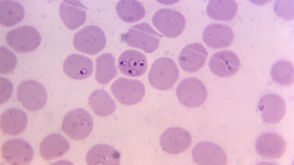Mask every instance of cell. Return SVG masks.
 Segmentation results:
<instances>
[{
	"label": "cell",
	"mask_w": 294,
	"mask_h": 165,
	"mask_svg": "<svg viewBox=\"0 0 294 165\" xmlns=\"http://www.w3.org/2000/svg\"><path fill=\"white\" fill-rule=\"evenodd\" d=\"M208 54L200 43L189 44L182 49L178 60L181 67L184 71L193 72L198 70L204 65Z\"/></svg>",
	"instance_id": "cell-18"
},
{
	"label": "cell",
	"mask_w": 294,
	"mask_h": 165,
	"mask_svg": "<svg viewBox=\"0 0 294 165\" xmlns=\"http://www.w3.org/2000/svg\"><path fill=\"white\" fill-rule=\"evenodd\" d=\"M118 66L123 74L131 77H138L143 75L148 66L147 58L143 53L135 50H128L123 52L119 56Z\"/></svg>",
	"instance_id": "cell-16"
},
{
	"label": "cell",
	"mask_w": 294,
	"mask_h": 165,
	"mask_svg": "<svg viewBox=\"0 0 294 165\" xmlns=\"http://www.w3.org/2000/svg\"><path fill=\"white\" fill-rule=\"evenodd\" d=\"M95 77L96 81L102 85H106L117 74L115 59L111 53H104L96 60Z\"/></svg>",
	"instance_id": "cell-27"
},
{
	"label": "cell",
	"mask_w": 294,
	"mask_h": 165,
	"mask_svg": "<svg viewBox=\"0 0 294 165\" xmlns=\"http://www.w3.org/2000/svg\"><path fill=\"white\" fill-rule=\"evenodd\" d=\"M194 162L198 165H226L227 160L226 153L218 145L208 142L197 144L192 151Z\"/></svg>",
	"instance_id": "cell-12"
},
{
	"label": "cell",
	"mask_w": 294,
	"mask_h": 165,
	"mask_svg": "<svg viewBox=\"0 0 294 165\" xmlns=\"http://www.w3.org/2000/svg\"><path fill=\"white\" fill-rule=\"evenodd\" d=\"M84 6L79 0H63L61 3L59 12L60 17L69 29L75 30L84 24L86 19Z\"/></svg>",
	"instance_id": "cell-19"
},
{
	"label": "cell",
	"mask_w": 294,
	"mask_h": 165,
	"mask_svg": "<svg viewBox=\"0 0 294 165\" xmlns=\"http://www.w3.org/2000/svg\"><path fill=\"white\" fill-rule=\"evenodd\" d=\"M258 109L261 111L260 117L263 121L268 124L279 123L286 112V105L283 99L278 95L269 94L260 99Z\"/></svg>",
	"instance_id": "cell-15"
},
{
	"label": "cell",
	"mask_w": 294,
	"mask_h": 165,
	"mask_svg": "<svg viewBox=\"0 0 294 165\" xmlns=\"http://www.w3.org/2000/svg\"><path fill=\"white\" fill-rule=\"evenodd\" d=\"M192 139L189 132L179 127H172L166 130L161 135L160 143L166 152L176 155L185 151L190 146Z\"/></svg>",
	"instance_id": "cell-11"
},
{
	"label": "cell",
	"mask_w": 294,
	"mask_h": 165,
	"mask_svg": "<svg viewBox=\"0 0 294 165\" xmlns=\"http://www.w3.org/2000/svg\"><path fill=\"white\" fill-rule=\"evenodd\" d=\"M89 104L96 115L104 117L112 114L115 111L116 105L108 93L103 89L94 90L90 95Z\"/></svg>",
	"instance_id": "cell-26"
},
{
	"label": "cell",
	"mask_w": 294,
	"mask_h": 165,
	"mask_svg": "<svg viewBox=\"0 0 294 165\" xmlns=\"http://www.w3.org/2000/svg\"><path fill=\"white\" fill-rule=\"evenodd\" d=\"M234 38V32L230 26L219 23L209 24L205 28L202 34L204 43L213 49L229 47Z\"/></svg>",
	"instance_id": "cell-17"
},
{
	"label": "cell",
	"mask_w": 294,
	"mask_h": 165,
	"mask_svg": "<svg viewBox=\"0 0 294 165\" xmlns=\"http://www.w3.org/2000/svg\"><path fill=\"white\" fill-rule=\"evenodd\" d=\"M179 76L177 66L171 58L162 57L152 64L148 74L149 82L154 88L165 90L172 87Z\"/></svg>",
	"instance_id": "cell-1"
},
{
	"label": "cell",
	"mask_w": 294,
	"mask_h": 165,
	"mask_svg": "<svg viewBox=\"0 0 294 165\" xmlns=\"http://www.w3.org/2000/svg\"><path fill=\"white\" fill-rule=\"evenodd\" d=\"M63 68L69 77L76 80L87 78L92 74L93 63L90 58L77 54H70L65 60Z\"/></svg>",
	"instance_id": "cell-20"
},
{
	"label": "cell",
	"mask_w": 294,
	"mask_h": 165,
	"mask_svg": "<svg viewBox=\"0 0 294 165\" xmlns=\"http://www.w3.org/2000/svg\"><path fill=\"white\" fill-rule=\"evenodd\" d=\"M162 37L149 24L142 23L131 27L125 34L124 39L129 46L150 53L158 48Z\"/></svg>",
	"instance_id": "cell-3"
},
{
	"label": "cell",
	"mask_w": 294,
	"mask_h": 165,
	"mask_svg": "<svg viewBox=\"0 0 294 165\" xmlns=\"http://www.w3.org/2000/svg\"><path fill=\"white\" fill-rule=\"evenodd\" d=\"M120 155L113 147L104 144L96 145L87 152L86 160L87 165H119Z\"/></svg>",
	"instance_id": "cell-23"
},
{
	"label": "cell",
	"mask_w": 294,
	"mask_h": 165,
	"mask_svg": "<svg viewBox=\"0 0 294 165\" xmlns=\"http://www.w3.org/2000/svg\"><path fill=\"white\" fill-rule=\"evenodd\" d=\"M286 143L279 134L269 132L262 133L256 141L258 154L262 158L274 160L281 158L286 149Z\"/></svg>",
	"instance_id": "cell-14"
},
{
	"label": "cell",
	"mask_w": 294,
	"mask_h": 165,
	"mask_svg": "<svg viewBox=\"0 0 294 165\" xmlns=\"http://www.w3.org/2000/svg\"><path fill=\"white\" fill-rule=\"evenodd\" d=\"M237 56L230 50H223L214 53L210 57L209 66L215 75L221 77L231 76L236 73L241 66Z\"/></svg>",
	"instance_id": "cell-13"
},
{
	"label": "cell",
	"mask_w": 294,
	"mask_h": 165,
	"mask_svg": "<svg viewBox=\"0 0 294 165\" xmlns=\"http://www.w3.org/2000/svg\"><path fill=\"white\" fill-rule=\"evenodd\" d=\"M152 23L165 36L173 38L179 36L184 28L185 20L180 12L167 8L160 9L153 15Z\"/></svg>",
	"instance_id": "cell-8"
},
{
	"label": "cell",
	"mask_w": 294,
	"mask_h": 165,
	"mask_svg": "<svg viewBox=\"0 0 294 165\" xmlns=\"http://www.w3.org/2000/svg\"><path fill=\"white\" fill-rule=\"evenodd\" d=\"M41 36L38 31L29 25L21 26L9 31L5 36L7 44L15 52L26 53L35 50L40 44Z\"/></svg>",
	"instance_id": "cell-5"
},
{
	"label": "cell",
	"mask_w": 294,
	"mask_h": 165,
	"mask_svg": "<svg viewBox=\"0 0 294 165\" xmlns=\"http://www.w3.org/2000/svg\"><path fill=\"white\" fill-rule=\"evenodd\" d=\"M69 148L68 141L63 136L53 133L45 138L40 144V153L44 160L49 161L61 157Z\"/></svg>",
	"instance_id": "cell-21"
},
{
	"label": "cell",
	"mask_w": 294,
	"mask_h": 165,
	"mask_svg": "<svg viewBox=\"0 0 294 165\" xmlns=\"http://www.w3.org/2000/svg\"><path fill=\"white\" fill-rule=\"evenodd\" d=\"M0 73L7 74L13 71L17 63L15 54L7 48L1 46L0 48Z\"/></svg>",
	"instance_id": "cell-30"
},
{
	"label": "cell",
	"mask_w": 294,
	"mask_h": 165,
	"mask_svg": "<svg viewBox=\"0 0 294 165\" xmlns=\"http://www.w3.org/2000/svg\"><path fill=\"white\" fill-rule=\"evenodd\" d=\"M106 38L105 34L99 27L90 25L86 26L76 33L73 44L79 51L90 55H94L105 47Z\"/></svg>",
	"instance_id": "cell-4"
},
{
	"label": "cell",
	"mask_w": 294,
	"mask_h": 165,
	"mask_svg": "<svg viewBox=\"0 0 294 165\" xmlns=\"http://www.w3.org/2000/svg\"><path fill=\"white\" fill-rule=\"evenodd\" d=\"M294 0H276L273 8L275 13L280 17L287 20L294 18Z\"/></svg>",
	"instance_id": "cell-31"
},
{
	"label": "cell",
	"mask_w": 294,
	"mask_h": 165,
	"mask_svg": "<svg viewBox=\"0 0 294 165\" xmlns=\"http://www.w3.org/2000/svg\"><path fill=\"white\" fill-rule=\"evenodd\" d=\"M13 91V86L8 79L0 78V105L7 102L11 98Z\"/></svg>",
	"instance_id": "cell-32"
},
{
	"label": "cell",
	"mask_w": 294,
	"mask_h": 165,
	"mask_svg": "<svg viewBox=\"0 0 294 165\" xmlns=\"http://www.w3.org/2000/svg\"><path fill=\"white\" fill-rule=\"evenodd\" d=\"M115 9L119 18L128 23L139 21L144 17L146 14L144 7L137 0H120L117 3Z\"/></svg>",
	"instance_id": "cell-28"
},
{
	"label": "cell",
	"mask_w": 294,
	"mask_h": 165,
	"mask_svg": "<svg viewBox=\"0 0 294 165\" xmlns=\"http://www.w3.org/2000/svg\"><path fill=\"white\" fill-rule=\"evenodd\" d=\"M93 126V121L90 114L84 109L78 108L69 111L65 115L61 127L69 138L80 140L89 136Z\"/></svg>",
	"instance_id": "cell-2"
},
{
	"label": "cell",
	"mask_w": 294,
	"mask_h": 165,
	"mask_svg": "<svg viewBox=\"0 0 294 165\" xmlns=\"http://www.w3.org/2000/svg\"><path fill=\"white\" fill-rule=\"evenodd\" d=\"M111 92L121 103L131 105L141 101L144 97L145 89L143 83L140 81L120 77L112 84Z\"/></svg>",
	"instance_id": "cell-9"
},
{
	"label": "cell",
	"mask_w": 294,
	"mask_h": 165,
	"mask_svg": "<svg viewBox=\"0 0 294 165\" xmlns=\"http://www.w3.org/2000/svg\"><path fill=\"white\" fill-rule=\"evenodd\" d=\"M25 9L18 1H0V23L6 27L13 26L21 22L25 16Z\"/></svg>",
	"instance_id": "cell-25"
},
{
	"label": "cell",
	"mask_w": 294,
	"mask_h": 165,
	"mask_svg": "<svg viewBox=\"0 0 294 165\" xmlns=\"http://www.w3.org/2000/svg\"><path fill=\"white\" fill-rule=\"evenodd\" d=\"M176 93L179 102L188 107H198L202 105L207 96V91L199 79L190 77L183 79L177 86Z\"/></svg>",
	"instance_id": "cell-7"
},
{
	"label": "cell",
	"mask_w": 294,
	"mask_h": 165,
	"mask_svg": "<svg viewBox=\"0 0 294 165\" xmlns=\"http://www.w3.org/2000/svg\"><path fill=\"white\" fill-rule=\"evenodd\" d=\"M271 76L278 84L285 86H291L294 82V68L290 61L281 60L275 63L272 66Z\"/></svg>",
	"instance_id": "cell-29"
},
{
	"label": "cell",
	"mask_w": 294,
	"mask_h": 165,
	"mask_svg": "<svg viewBox=\"0 0 294 165\" xmlns=\"http://www.w3.org/2000/svg\"><path fill=\"white\" fill-rule=\"evenodd\" d=\"M3 159L11 165H27L30 164L34 156V151L26 141L14 138L8 140L1 148Z\"/></svg>",
	"instance_id": "cell-10"
},
{
	"label": "cell",
	"mask_w": 294,
	"mask_h": 165,
	"mask_svg": "<svg viewBox=\"0 0 294 165\" xmlns=\"http://www.w3.org/2000/svg\"><path fill=\"white\" fill-rule=\"evenodd\" d=\"M26 113L18 108H11L4 111L0 117V127L4 134L17 135L22 133L27 124Z\"/></svg>",
	"instance_id": "cell-22"
},
{
	"label": "cell",
	"mask_w": 294,
	"mask_h": 165,
	"mask_svg": "<svg viewBox=\"0 0 294 165\" xmlns=\"http://www.w3.org/2000/svg\"><path fill=\"white\" fill-rule=\"evenodd\" d=\"M16 97L24 107L31 111L41 109L46 104L47 98L45 87L33 80L21 82L17 87Z\"/></svg>",
	"instance_id": "cell-6"
},
{
	"label": "cell",
	"mask_w": 294,
	"mask_h": 165,
	"mask_svg": "<svg viewBox=\"0 0 294 165\" xmlns=\"http://www.w3.org/2000/svg\"><path fill=\"white\" fill-rule=\"evenodd\" d=\"M238 9L237 2L234 0H210L206 8L208 16L220 21L231 20L236 15Z\"/></svg>",
	"instance_id": "cell-24"
}]
</instances>
